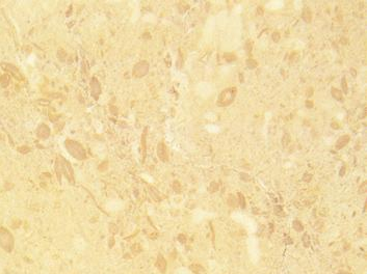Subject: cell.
<instances>
[{
	"label": "cell",
	"instance_id": "484cf974",
	"mask_svg": "<svg viewBox=\"0 0 367 274\" xmlns=\"http://www.w3.org/2000/svg\"><path fill=\"white\" fill-rule=\"evenodd\" d=\"M297 57H299V53H297V52H292L291 54H290V63H293V61H295L297 59Z\"/></svg>",
	"mask_w": 367,
	"mask_h": 274
},
{
	"label": "cell",
	"instance_id": "7402d4cb",
	"mask_svg": "<svg viewBox=\"0 0 367 274\" xmlns=\"http://www.w3.org/2000/svg\"><path fill=\"white\" fill-rule=\"evenodd\" d=\"M341 85H342V93L347 94L348 88H347V82H346L345 77H343L342 79H341Z\"/></svg>",
	"mask_w": 367,
	"mask_h": 274
},
{
	"label": "cell",
	"instance_id": "83f0119b",
	"mask_svg": "<svg viewBox=\"0 0 367 274\" xmlns=\"http://www.w3.org/2000/svg\"><path fill=\"white\" fill-rule=\"evenodd\" d=\"M240 179L242 180V181H246V182H248V181H250V176H249L248 174H244V172H241V174H240Z\"/></svg>",
	"mask_w": 367,
	"mask_h": 274
},
{
	"label": "cell",
	"instance_id": "5bb4252c",
	"mask_svg": "<svg viewBox=\"0 0 367 274\" xmlns=\"http://www.w3.org/2000/svg\"><path fill=\"white\" fill-rule=\"evenodd\" d=\"M274 212L278 217H284V216H285V213H284V211H283L282 206H276L274 209Z\"/></svg>",
	"mask_w": 367,
	"mask_h": 274
},
{
	"label": "cell",
	"instance_id": "d4e9b609",
	"mask_svg": "<svg viewBox=\"0 0 367 274\" xmlns=\"http://www.w3.org/2000/svg\"><path fill=\"white\" fill-rule=\"evenodd\" d=\"M140 251H142V247H140V244H134V245L132 246V252L133 253L137 254V253H140Z\"/></svg>",
	"mask_w": 367,
	"mask_h": 274
},
{
	"label": "cell",
	"instance_id": "4fadbf2b",
	"mask_svg": "<svg viewBox=\"0 0 367 274\" xmlns=\"http://www.w3.org/2000/svg\"><path fill=\"white\" fill-rule=\"evenodd\" d=\"M292 226H293V229L296 232H302L304 229L303 224H302V222L300 221V220H294V221L292 222Z\"/></svg>",
	"mask_w": 367,
	"mask_h": 274
},
{
	"label": "cell",
	"instance_id": "836d02e7",
	"mask_svg": "<svg viewBox=\"0 0 367 274\" xmlns=\"http://www.w3.org/2000/svg\"><path fill=\"white\" fill-rule=\"evenodd\" d=\"M350 73H352L353 77H356L357 76V72L355 71V69H350Z\"/></svg>",
	"mask_w": 367,
	"mask_h": 274
},
{
	"label": "cell",
	"instance_id": "9c48e42d",
	"mask_svg": "<svg viewBox=\"0 0 367 274\" xmlns=\"http://www.w3.org/2000/svg\"><path fill=\"white\" fill-rule=\"evenodd\" d=\"M302 18H303V20L306 23H311V21H312V13H311L310 8H304L303 14H302Z\"/></svg>",
	"mask_w": 367,
	"mask_h": 274
},
{
	"label": "cell",
	"instance_id": "ba28073f",
	"mask_svg": "<svg viewBox=\"0 0 367 274\" xmlns=\"http://www.w3.org/2000/svg\"><path fill=\"white\" fill-rule=\"evenodd\" d=\"M331 95L336 101H338V102H343V101H344L343 96H342V91H341L340 89L333 87V88L331 89Z\"/></svg>",
	"mask_w": 367,
	"mask_h": 274
},
{
	"label": "cell",
	"instance_id": "e575fe53",
	"mask_svg": "<svg viewBox=\"0 0 367 274\" xmlns=\"http://www.w3.org/2000/svg\"><path fill=\"white\" fill-rule=\"evenodd\" d=\"M340 43H342L343 45H345V44H347V40H346V38H342L340 40Z\"/></svg>",
	"mask_w": 367,
	"mask_h": 274
},
{
	"label": "cell",
	"instance_id": "30bf717a",
	"mask_svg": "<svg viewBox=\"0 0 367 274\" xmlns=\"http://www.w3.org/2000/svg\"><path fill=\"white\" fill-rule=\"evenodd\" d=\"M228 205H229L230 207H232V208L237 207V205H238V199H237V197L233 194H230L229 196H228Z\"/></svg>",
	"mask_w": 367,
	"mask_h": 274
},
{
	"label": "cell",
	"instance_id": "d590c367",
	"mask_svg": "<svg viewBox=\"0 0 367 274\" xmlns=\"http://www.w3.org/2000/svg\"><path fill=\"white\" fill-rule=\"evenodd\" d=\"M332 128H334V129H339V127H338V125H337L336 123H332Z\"/></svg>",
	"mask_w": 367,
	"mask_h": 274
},
{
	"label": "cell",
	"instance_id": "7c38bea8",
	"mask_svg": "<svg viewBox=\"0 0 367 274\" xmlns=\"http://www.w3.org/2000/svg\"><path fill=\"white\" fill-rule=\"evenodd\" d=\"M224 58H225V60L228 61V63H232V61L236 60V55L233 54V53H225V54H224Z\"/></svg>",
	"mask_w": 367,
	"mask_h": 274
},
{
	"label": "cell",
	"instance_id": "ac0fdd59",
	"mask_svg": "<svg viewBox=\"0 0 367 274\" xmlns=\"http://www.w3.org/2000/svg\"><path fill=\"white\" fill-rule=\"evenodd\" d=\"M302 241H303V244L306 248L310 246V237H309L307 234H304L303 238H302Z\"/></svg>",
	"mask_w": 367,
	"mask_h": 274
},
{
	"label": "cell",
	"instance_id": "3957f363",
	"mask_svg": "<svg viewBox=\"0 0 367 274\" xmlns=\"http://www.w3.org/2000/svg\"><path fill=\"white\" fill-rule=\"evenodd\" d=\"M148 69H149V66L147 63H140L135 66L134 74L136 75V77H143L145 74H147Z\"/></svg>",
	"mask_w": 367,
	"mask_h": 274
},
{
	"label": "cell",
	"instance_id": "f1b7e54d",
	"mask_svg": "<svg viewBox=\"0 0 367 274\" xmlns=\"http://www.w3.org/2000/svg\"><path fill=\"white\" fill-rule=\"evenodd\" d=\"M305 105H306V107L308 108V109H311V108H313V106H314L312 101H309V100L306 101V104Z\"/></svg>",
	"mask_w": 367,
	"mask_h": 274
},
{
	"label": "cell",
	"instance_id": "44dd1931",
	"mask_svg": "<svg viewBox=\"0 0 367 274\" xmlns=\"http://www.w3.org/2000/svg\"><path fill=\"white\" fill-rule=\"evenodd\" d=\"M366 189H367V183L366 182H363V183L361 184V186L359 187V189H358V193H359V194H364V193L366 192Z\"/></svg>",
	"mask_w": 367,
	"mask_h": 274
},
{
	"label": "cell",
	"instance_id": "603a6c76",
	"mask_svg": "<svg viewBox=\"0 0 367 274\" xmlns=\"http://www.w3.org/2000/svg\"><path fill=\"white\" fill-rule=\"evenodd\" d=\"M173 188H174V190H175V192H176V193L181 192V185H180V183L178 181H176V182H174V183H173Z\"/></svg>",
	"mask_w": 367,
	"mask_h": 274
},
{
	"label": "cell",
	"instance_id": "277c9868",
	"mask_svg": "<svg viewBox=\"0 0 367 274\" xmlns=\"http://www.w3.org/2000/svg\"><path fill=\"white\" fill-rule=\"evenodd\" d=\"M167 266H168V264H167V261H165V257H163L162 255H158L157 261H156V267H157L158 270L160 271L161 273H165V271H167Z\"/></svg>",
	"mask_w": 367,
	"mask_h": 274
},
{
	"label": "cell",
	"instance_id": "f546056e",
	"mask_svg": "<svg viewBox=\"0 0 367 274\" xmlns=\"http://www.w3.org/2000/svg\"><path fill=\"white\" fill-rule=\"evenodd\" d=\"M178 240H179L181 243H185V242H186V237L184 236L183 234H181V235H179V237H178Z\"/></svg>",
	"mask_w": 367,
	"mask_h": 274
},
{
	"label": "cell",
	"instance_id": "e0dca14e",
	"mask_svg": "<svg viewBox=\"0 0 367 274\" xmlns=\"http://www.w3.org/2000/svg\"><path fill=\"white\" fill-rule=\"evenodd\" d=\"M237 196H238V204L240 205V207H241V209H244L246 208V199H244V196H243V194H241L240 192H238L237 193Z\"/></svg>",
	"mask_w": 367,
	"mask_h": 274
},
{
	"label": "cell",
	"instance_id": "cb8c5ba5",
	"mask_svg": "<svg viewBox=\"0 0 367 274\" xmlns=\"http://www.w3.org/2000/svg\"><path fill=\"white\" fill-rule=\"evenodd\" d=\"M271 38H273V41L274 43H279V41H280V38H281V34L279 33L278 31L274 32V33L271 34Z\"/></svg>",
	"mask_w": 367,
	"mask_h": 274
},
{
	"label": "cell",
	"instance_id": "8fae6325",
	"mask_svg": "<svg viewBox=\"0 0 367 274\" xmlns=\"http://www.w3.org/2000/svg\"><path fill=\"white\" fill-rule=\"evenodd\" d=\"M257 66H258V63L255 60V59H253V58H248V59H246V66H248L250 70H254V69H256V68H257Z\"/></svg>",
	"mask_w": 367,
	"mask_h": 274
},
{
	"label": "cell",
	"instance_id": "6da1fadb",
	"mask_svg": "<svg viewBox=\"0 0 367 274\" xmlns=\"http://www.w3.org/2000/svg\"><path fill=\"white\" fill-rule=\"evenodd\" d=\"M0 247L6 252H11L15 247L13 234L5 227H0Z\"/></svg>",
	"mask_w": 367,
	"mask_h": 274
},
{
	"label": "cell",
	"instance_id": "4dcf8cb0",
	"mask_svg": "<svg viewBox=\"0 0 367 274\" xmlns=\"http://www.w3.org/2000/svg\"><path fill=\"white\" fill-rule=\"evenodd\" d=\"M306 95L308 96V97H311V96H312V95H313V88H311V87H310L309 89H307V94H306Z\"/></svg>",
	"mask_w": 367,
	"mask_h": 274
},
{
	"label": "cell",
	"instance_id": "1f68e13d",
	"mask_svg": "<svg viewBox=\"0 0 367 274\" xmlns=\"http://www.w3.org/2000/svg\"><path fill=\"white\" fill-rule=\"evenodd\" d=\"M339 174H340L341 177L344 176V174H345V166H342V168H341L340 172H339Z\"/></svg>",
	"mask_w": 367,
	"mask_h": 274
},
{
	"label": "cell",
	"instance_id": "ffe728a7",
	"mask_svg": "<svg viewBox=\"0 0 367 274\" xmlns=\"http://www.w3.org/2000/svg\"><path fill=\"white\" fill-rule=\"evenodd\" d=\"M244 49H246V53H251L252 52V49H253V42L251 40H248L246 43V46H244Z\"/></svg>",
	"mask_w": 367,
	"mask_h": 274
},
{
	"label": "cell",
	"instance_id": "4316f807",
	"mask_svg": "<svg viewBox=\"0 0 367 274\" xmlns=\"http://www.w3.org/2000/svg\"><path fill=\"white\" fill-rule=\"evenodd\" d=\"M312 180V176L310 174H305L304 177H303V181L306 182V183H309V182Z\"/></svg>",
	"mask_w": 367,
	"mask_h": 274
},
{
	"label": "cell",
	"instance_id": "d6986e66",
	"mask_svg": "<svg viewBox=\"0 0 367 274\" xmlns=\"http://www.w3.org/2000/svg\"><path fill=\"white\" fill-rule=\"evenodd\" d=\"M324 227H325V223H324V221H322V220H317V221H316V223H315V229H316V231L322 232V229H324Z\"/></svg>",
	"mask_w": 367,
	"mask_h": 274
},
{
	"label": "cell",
	"instance_id": "8992f818",
	"mask_svg": "<svg viewBox=\"0 0 367 274\" xmlns=\"http://www.w3.org/2000/svg\"><path fill=\"white\" fill-rule=\"evenodd\" d=\"M350 135H343V136H341L336 142V149H341L342 148H344L346 144L350 142Z\"/></svg>",
	"mask_w": 367,
	"mask_h": 274
},
{
	"label": "cell",
	"instance_id": "9a60e30c",
	"mask_svg": "<svg viewBox=\"0 0 367 274\" xmlns=\"http://www.w3.org/2000/svg\"><path fill=\"white\" fill-rule=\"evenodd\" d=\"M218 190V182H211L208 187V191L210 193H215Z\"/></svg>",
	"mask_w": 367,
	"mask_h": 274
},
{
	"label": "cell",
	"instance_id": "52a82bcc",
	"mask_svg": "<svg viewBox=\"0 0 367 274\" xmlns=\"http://www.w3.org/2000/svg\"><path fill=\"white\" fill-rule=\"evenodd\" d=\"M189 269L191 270V272L195 274H205L206 270L204 269V267L200 264H193L189 266Z\"/></svg>",
	"mask_w": 367,
	"mask_h": 274
},
{
	"label": "cell",
	"instance_id": "7a4b0ae2",
	"mask_svg": "<svg viewBox=\"0 0 367 274\" xmlns=\"http://www.w3.org/2000/svg\"><path fill=\"white\" fill-rule=\"evenodd\" d=\"M237 89L236 87H228L221 91V93L218 96V106H229L233 103L235 97H236Z\"/></svg>",
	"mask_w": 367,
	"mask_h": 274
},
{
	"label": "cell",
	"instance_id": "2e32d148",
	"mask_svg": "<svg viewBox=\"0 0 367 274\" xmlns=\"http://www.w3.org/2000/svg\"><path fill=\"white\" fill-rule=\"evenodd\" d=\"M290 142H291V137H290V135L288 134V133H285V134H284V136H283V138H282V144H283V146H287L288 144L290 143Z\"/></svg>",
	"mask_w": 367,
	"mask_h": 274
},
{
	"label": "cell",
	"instance_id": "d6a6232c",
	"mask_svg": "<svg viewBox=\"0 0 367 274\" xmlns=\"http://www.w3.org/2000/svg\"><path fill=\"white\" fill-rule=\"evenodd\" d=\"M257 14H258V15H262V14H263V8H261V6H259V8H257Z\"/></svg>",
	"mask_w": 367,
	"mask_h": 274
},
{
	"label": "cell",
	"instance_id": "5b68a950",
	"mask_svg": "<svg viewBox=\"0 0 367 274\" xmlns=\"http://www.w3.org/2000/svg\"><path fill=\"white\" fill-rule=\"evenodd\" d=\"M157 154H158V157L161 159V161L168 160V149H167V146H165L163 143H160L158 146Z\"/></svg>",
	"mask_w": 367,
	"mask_h": 274
}]
</instances>
